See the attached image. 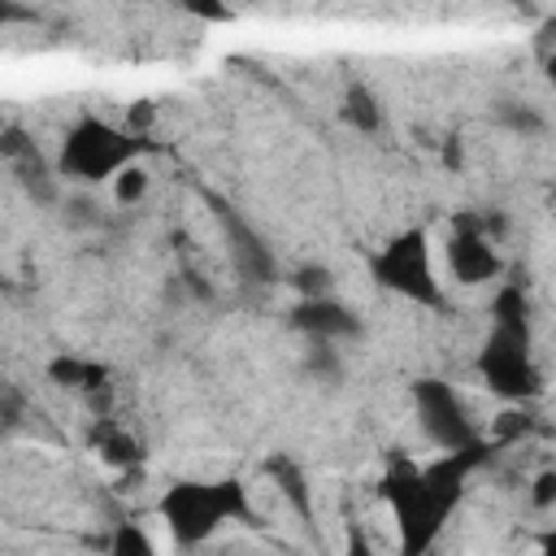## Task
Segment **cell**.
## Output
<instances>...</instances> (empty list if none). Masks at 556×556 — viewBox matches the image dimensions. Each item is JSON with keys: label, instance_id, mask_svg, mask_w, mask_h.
Instances as JSON below:
<instances>
[{"label": "cell", "instance_id": "cell-1", "mask_svg": "<svg viewBox=\"0 0 556 556\" xmlns=\"http://www.w3.org/2000/svg\"><path fill=\"white\" fill-rule=\"evenodd\" d=\"M491 443H473L465 452H443L439 460L430 465H413V460H395L387 473H382V504L391 508V521H395V543H400V556H426L434 547V539L443 534V521L447 513L460 504L465 495V482L469 473L486 460Z\"/></svg>", "mask_w": 556, "mask_h": 556}, {"label": "cell", "instance_id": "cell-2", "mask_svg": "<svg viewBox=\"0 0 556 556\" xmlns=\"http://www.w3.org/2000/svg\"><path fill=\"white\" fill-rule=\"evenodd\" d=\"M478 369L486 387L513 404L534 400L543 391V378L530 361V317H526V295L517 287H504L491 304V334L478 352Z\"/></svg>", "mask_w": 556, "mask_h": 556}, {"label": "cell", "instance_id": "cell-3", "mask_svg": "<svg viewBox=\"0 0 556 556\" xmlns=\"http://www.w3.org/2000/svg\"><path fill=\"white\" fill-rule=\"evenodd\" d=\"M161 521L174 534V543L195 547V543L213 539L226 521H256V513H252V500L239 478H222V482L187 478L161 495Z\"/></svg>", "mask_w": 556, "mask_h": 556}, {"label": "cell", "instance_id": "cell-4", "mask_svg": "<svg viewBox=\"0 0 556 556\" xmlns=\"http://www.w3.org/2000/svg\"><path fill=\"white\" fill-rule=\"evenodd\" d=\"M139 161V135L104 117H78L61 143V174L74 182H113L126 165Z\"/></svg>", "mask_w": 556, "mask_h": 556}, {"label": "cell", "instance_id": "cell-5", "mask_svg": "<svg viewBox=\"0 0 556 556\" xmlns=\"http://www.w3.org/2000/svg\"><path fill=\"white\" fill-rule=\"evenodd\" d=\"M374 278L387 291H395V295H404L413 304H426V308H434L443 300V287L434 278L426 230H404L391 243H382V252L374 256Z\"/></svg>", "mask_w": 556, "mask_h": 556}, {"label": "cell", "instance_id": "cell-6", "mask_svg": "<svg viewBox=\"0 0 556 556\" xmlns=\"http://www.w3.org/2000/svg\"><path fill=\"white\" fill-rule=\"evenodd\" d=\"M413 408H417V421H421L426 439L439 452H465V447H473V443L486 439V434H478V426L465 413L460 395L447 382H439V378L413 382Z\"/></svg>", "mask_w": 556, "mask_h": 556}, {"label": "cell", "instance_id": "cell-7", "mask_svg": "<svg viewBox=\"0 0 556 556\" xmlns=\"http://www.w3.org/2000/svg\"><path fill=\"white\" fill-rule=\"evenodd\" d=\"M443 252H447L452 278L465 282V287L491 282V278H500V269H504V261H500V252H495V239H491L486 222H478V217H456Z\"/></svg>", "mask_w": 556, "mask_h": 556}, {"label": "cell", "instance_id": "cell-8", "mask_svg": "<svg viewBox=\"0 0 556 556\" xmlns=\"http://www.w3.org/2000/svg\"><path fill=\"white\" fill-rule=\"evenodd\" d=\"M291 326L300 334H308L313 343H343V339H361V317L339 304L334 295H321V300H300L291 308Z\"/></svg>", "mask_w": 556, "mask_h": 556}, {"label": "cell", "instance_id": "cell-9", "mask_svg": "<svg viewBox=\"0 0 556 556\" xmlns=\"http://www.w3.org/2000/svg\"><path fill=\"white\" fill-rule=\"evenodd\" d=\"M222 222H226V235H230V252H235L239 269H243L248 278L265 282V278H269V248H265V243L256 239V230H252L248 222H239L235 213H226V208H222Z\"/></svg>", "mask_w": 556, "mask_h": 556}, {"label": "cell", "instance_id": "cell-10", "mask_svg": "<svg viewBox=\"0 0 556 556\" xmlns=\"http://www.w3.org/2000/svg\"><path fill=\"white\" fill-rule=\"evenodd\" d=\"M339 117H343L352 130H361V135H378L382 122H387L378 96H374L365 83H348V91H343V100H339Z\"/></svg>", "mask_w": 556, "mask_h": 556}, {"label": "cell", "instance_id": "cell-11", "mask_svg": "<svg viewBox=\"0 0 556 556\" xmlns=\"http://www.w3.org/2000/svg\"><path fill=\"white\" fill-rule=\"evenodd\" d=\"M48 378L56 382V387H70V391H87V395H96L100 387H104V365H96V361H83V356H52L48 361Z\"/></svg>", "mask_w": 556, "mask_h": 556}, {"label": "cell", "instance_id": "cell-12", "mask_svg": "<svg viewBox=\"0 0 556 556\" xmlns=\"http://www.w3.org/2000/svg\"><path fill=\"white\" fill-rule=\"evenodd\" d=\"M96 452H100V460L113 465V469H135V465L143 460L139 439H135L130 430H122L117 421H104V426L96 430Z\"/></svg>", "mask_w": 556, "mask_h": 556}, {"label": "cell", "instance_id": "cell-13", "mask_svg": "<svg viewBox=\"0 0 556 556\" xmlns=\"http://www.w3.org/2000/svg\"><path fill=\"white\" fill-rule=\"evenodd\" d=\"M265 473L278 482V491L291 500V508H295L300 517H308V513H313V495H308L304 469H300L295 460H287V456H269V460H265Z\"/></svg>", "mask_w": 556, "mask_h": 556}, {"label": "cell", "instance_id": "cell-14", "mask_svg": "<svg viewBox=\"0 0 556 556\" xmlns=\"http://www.w3.org/2000/svg\"><path fill=\"white\" fill-rule=\"evenodd\" d=\"M109 556H156V543L139 521H117L109 534Z\"/></svg>", "mask_w": 556, "mask_h": 556}, {"label": "cell", "instance_id": "cell-15", "mask_svg": "<svg viewBox=\"0 0 556 556\" xmlns=\"http://www.w3.org/2000/svg\"><path fill=\"white\" fill-rule=\"evenodd\" d=\"M109 187H113V200H117V204H139V200L148 195V169L135 161V165H126Z\"/></svg>", "mask_w": 556, "mask_h": 556}, {"label": "cell", "instance_id": "cell-16", "mask_svg": "<svg viewBox=\"0 0 556 556\" xmlns=\"http://www.w3.org/2000/svg\"><path fill=\"white\" fill-rule=\"evenodd\" d=\"M500 126H508L513 135H543V113H534L530 104H500Z\"/></svg>", "mask_w": 556, "mask_h": 556}, {"label": "cell", "instance_id": "cell-17", "mask_svg": "<svg viewBox=\"0 0 556 556\" xmlns=\"http://www.w3.org/2000/svg\"><path fill=\"white\" fill-rule=\"evenodd\" d=\"M530 413L526 408H504L495 421H491V439L495 443H513V439H521V434H530Z\"/></svg>", "mask_w": 556, "mask_h": 556}, {"label": "cell", "instance_id": "cell-18", "mask_svg": "<svg viewBox=\"0 0 556 556\" xmlns=\"http://www.w3.org/2000/svg\"><path fill=\"white\" fill-rule=\"evenodd\" d=\"M295 291H300L304 300H321V295H330V274H326L321 265H304V269L295 274Z\"/></svg>", "mask_w": 556, "mask_h": 556}, {"label": "cell", "instance_id": "cell-19", "mask_svg": "<svg viewBox=\"0 0 556 556\" xmlns=\"http://www.w3.org/2000/svg\"><path fill=\"white\" fill-rule=\"evenodd\" d=\"M530 504H534V508H556V469H543V473L530 482Z\"/></svg>", "mask_w": 556, "mask_h": 556}, {"label": "cell", "instance_id": "cell-20", "mask_svg": "<svg viewBox=\"0 0 556 556\" xmlns=\"http://www.w3.org/2000/svg\"><path fill=\"white\" fill-rule=\"evenodd\" d=\"M343 556H378V547H374V539L365 534V526H361V521H352V526H348Z\"/></svg>", "mask_w": 556, "mask_h": 556}, {"label": "cell", "instance_id": "cell-21", "mask_svg": "<svg viewBox=\"0 0 556 556\" xmlns=\"http://www.w3.org/2000/svg\"><path fill=\"white\" fill-rule=\"evenodd\" d=\"M152 117H156L152 100H135V104L126 109V130H130V135H135V130H148V126H152Z\"/></svg>", "mask_w": 556, "mask_h": 556}, {"label": "cell", "instance_id": "cell-22", "mask_svg": "<svg viewBox=\"0 0 556 556\" xmlns=\"http://www.w3.org/2000/svg\"><path fill=\"white\" fill-rule=\"evenodd\" d=\"M443 161H447L452 169H460V143H456V139H447V143H443Z\"/></svg>", "mask_w": 556, "mask_h": 556}, {"label": "cell", "instance_id": "cell-23", "mask_svg": "<svg viewBox=\"0 0 556 556\" xmlns=\"http://www.w3.org/2000/svg\"><path fill=\"white\" fill-rule=\"evenodd\" d=\"M539 556H556V526L543 534V547H539Z\"/></svg>", "mask_w": 556, "mask_h": 556}, {"label": "cell", "instance_id": "cell-24", "mask_svg": "<svg viewBox=\"0 0 556 556\" xmlns=\"http://www.w3.org/2000/svg\"><path fill=\"white\" fill-rule=\"evenodd\" d=\"M552 204H556V187H552Z\"/></svg>", "mask_w": 556, "mask_h": 556}]
</instances>
